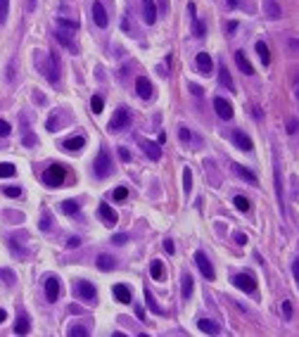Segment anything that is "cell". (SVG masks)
Masks as SVG:
<instances>
[{"mask_svg": "<svg viewBox=\"0 0 299 337\" xmlns=\"http://www.w3.org/2000/svg\"><path fill=\"white\" fill-rule=\"evenodd\" d=\"M36 67L38 71L53 83V86H59V59H57L55 53H36Z\"/></svg>", "mask_w": 299, "mask_h": 337, "instance_id": "obj_1", "label": "cell"}, {"mask_svg": "<svg viewBox=\"0 0 299 337\" xmlns=\"http://www.w3.org/2000/svg\"><path fill=\"white\" fill-rule=\"evenodd\" d=\"M93 169H95V176L97 178H107V176H112V171H114V161H112V155L102 147L100 152H97V157H95V164H93Z\"/></svg>", "mask_w": 299, "mask_h": 337, "instance_id": "obj_2", "label": "cell"}, {"mask_svg": "<svg viewBox=\"0 0 299 337\" xmlns=\"http://www.w3.org/2000/svg\"><path fill=\"white\" fill-rule=\"evenodd\" d=\"M64 178H67V166H62V164H50L43 171V183L50 188H59L64 183Z\"/></svg>", "mask_w": 299, "mask_h": 337, "instance_id": "obj_3", "label": "cell"}, {"mask_svg": "<svg viewBox=\"0 0 299 337\" xmlns=\"http://www.w3.org/2000/svg\"><path fill=\"white\" fill-rule=\"evenodd\" d=\"M133 121V114L129 107H119L114 112V117L110 119V131H121V128H129Z\"/></svg>", "mask_w": 299, "mask_h": 337, "instance_id": "obj_4", "label": "cell"}, {"mask_svg": "<svg viewBox=\"0 0 299 337\" xmlns=\"http://www.w3.org/2000/svg\"><path fill=\"white\" fill-rule=\"evenodd\" d=\"M74 295L78 299H83V302H95L97 290H95V285L88 283V280H78V283L74 285Z\"/></svg>", "mask_w": 299, "mask_h": 337, "instance_id": "obj_5", "label": "cell"}, {"mask_svg": "<svg viewBox=\"0 0 299 337\" xmlns=\"http://www.w3.org/2000/svg\"><path fill=\"white\" fill-rule=\"evenodd\" d=\"M43 290H45V299H48V302H57V297H59V292H62L59 278H57V276H48Z\"/></svg>", "mask_w": 299, "mask_h": 337, "instance_id": "obj_6", "label": "cell"}, {"mask_svg": "<svg viewBox=\"0 0 299 337\" xmlns=\"http://www.w3.org/2000/svg\"><path fill=\"white\" fill-rule=\"evenodd\" d=\"M195 264H197L200 273L205 276L206 280H214V278H216V273H214V266H211V261L206 259L205 252H195Z\"/></svg>", "mask_w": 299, "mask_h": 337, "instance_id": "obj_7", "label": "cell"}, {"mask_svg": "<svg viewBox=\"0 0 299 337\" xmlns=\"http://www.w3.org/2000/svg\"><path fill=\"white\" fill-rule=\"evenodd\" d=\"M178 138H181L183 145H187V147H195V150H200V147L205 145L202 138H200L197 133H192L190 128H186V126H181V128H178Z\"/></svg>", "mask_w": 299, "mask_h": 337, "instance_id": "obj_8", "label": "cell"}, {"mask_svg": "<svg viewBox=\"0 0 299 337\" xmlns=\"http://www.w3.org/2000/svg\"><path fill=\"white\" fill-rule=\"evenodd\" d=\"M233 285L243 292H254L257 290V280L249 276V273H235L233 276Z\"/></svg>", "mask_w": 299, "mask_h": 337, "instance_id": "obj_9", "label": "cell"}, {"mask_svg": "<svg viewBox=\"0 0 299 337\" xmlns=\"http://www.w3.org/2000/svg\"><path fill=\"white\" fill-rule=\"evenodd\" d=\"M138 145H140V150L148 155L150 159H159L162 157V147H159V142H152V140H145V138H138Z\"/></svg>", "mask_w": 299, "mask_h": 337, "instance_id": "obj_10", "label": "cell"}, {"mask_svg": "<svg viewBox=\"0 0 299 337\" xmlns=\"http://www.w3.org/2000/svg\"><path fill=\"white\" fill-rule=\"evenodd\" d=\"M93 21L100 26V29H105L107 24H110V17H107V10H105V5L100 2V0H95L93 2Z\"/></svg>", "mask_w": 299, "mask_h": 337, "instance_id": "obj_11", "label": "cell"}, {"mask_svg": "<svg viewBox=\"0 0 299 337\" xmlns=\"http://www.w3.org/2000/svg\"><path fill=\"white\" fill-rule=\"evenodd\" d=\"M230 140L235 142L240 150H244V152H252V150H254V142H252V138H249L247 133H243V131H233V133H230Z\"/></svg>", "mask_w": 299, "mask_h": 337, "instance_id": "obj_12", "label": "cell"}, {"mask_svg": "<svg viewBox=\"0 0 299 337\" xmlns=\"http://www.w3.org/2000/svg\"><path fill=\"white\" fill-rule=\"evenodd\" d=\"M97 214H100V218L107 223V226H116V221H119V216H116V209H112L107 202H100V207H97Z\"/></svg>", "mask_w": 299, "mask_h": 337, "instance_id": "obj_13", "label": "cell"}, {"mask_svg": "<svg viewBox=\"0 0 299 337\" xmlns=\"http://www.w3.org/2000/svg\"><path fill=\"white\" fill-rule=\"evenodd\" d=\"M214 109H216V114H219L224 121L233 119V105H230L228 100H224V98H214Z\"/></svg>", "mask_w": 299, "mask_h": 337, "instance_id": "obj_14", "label": "cell"}, {"mask_svg": "<svg viewBox=\"0 0 299 337\" xmlns=\"http://www.w3.org/2000/svg\"><path fill=\"white\" fill-rule=\"evenodd\" d=\"M112 295H114V299L116 302H121V304H131L133 302V295H131V290H129V285H124V283H116L112 287Z\"/></svg>", "mask_w": 299, "mask_h": 337, "instance_id": "obj_15", "label": "cell"}, {"mask_svg": "<svg viewBox=\"0 0 299 337\" xmlns=\"http://www.w3.org/2000/svg\"><path fill=\"white\" fill-rule=\"evenodd\" d=\"M195 67H197L200 74H211V69H214V59H211V55L200 53L197 57H195Z\"/></svg>", "mask_w": 299, "mask_h": 337, "instance_id": "obj_16", "label": "cell"}, {"mask_svg": "<svg viewBox=\"0 0 299 337\" xmlns=\"http://www.w3.org/2000/svg\"><path fill=\"white\" fill-rule=\"evenodd\" d=\"M135 95H140L143 100H150L152 98V83H150L148 76H140L135 81Z\"/></svg>", "mask_w": 299, "mask_h": 337, "instance_id": "obj_17", "label": "cell"}, {"mask_svg": "<svg viewBox=\"0 0 299 337\" xmlns=\"http://www.w3.org/2000/svg\"><path fill=\"white\" fill-rule=\"evenodd\" d=\"M55 38H57V43H62V45H64L67 50H72V53H78V45H76L74 40H72V38H74V34H69V31L59 29V31L55 34Z\"/></svg>", "mask_w": 299, "mask_h": 337, "instance_id": "obj_18", "label": "cell"}, {"mask_svg": "<svg viewBox=\"0 0 299 337\" xmlns=\"http://www.w3.org/2000/svg\"><path fill=\"white\" fill-rule=\"evenodd\" d=\"M143 19L150 26L157 21V5H154V0H143Z\"/></svg>", "mask_w": 299, "mask_h": 337, "instance_id": "obj_19", "label": "cell"}, {"mask_svg": "<svg viewBox=\"0 0 299 337\" xmlns=\"http://www.w3.org/2000/svg\"><path fill=\"white\" fill-rule=\"evenodd\" d=\"M83 145H86V138H83V136H72V138H64V140H62V147H64L67 152H78Z\"/></svg>", "mask_w": 299, "mask_h": 337, "instance_id": "obj_20", "label": "cell"}, {"mask_svg": "<svg viewBox=\"0 0 299 337\" xmlns=\"http://www.w3.org/2000/svg\"><path fill=\"white\" fill-rule=\"evenodd\" d=\"M263 12L268 19H280L282 17V10L278 5V0H263Z\"/></svg>", "mask_w": 299, "mask_h": 337, "instance_id": "obj_21", "label": "cell"}, {"mask_svg": "<svg viewBox=\"0 0 299 337\" xmlns=\"http://www.w3.org/2000/svg\"><path fill=\"white\" fill-rule=\"evenodd\" d=\"M197 328L202 330V333H206V335H219L221 333V328H219V323L211 318H200L197 320Z\"/></svg>", "mask_w": 299, "mask_h": 337, "instance_id": "obj_22", "label": "cell"}, {"mask_svg": "<svg viewBox=\"0 0 299 337\" xmlns=\"http://www.w3.org/2000/svg\"><path fill=\"white\" fill-rule=\"evenodd\" d=\"M95 266L100 268V271H112V268H116V259H114L112 254H97Z\"/></svg>", "mask_w": 299, "mask_h": 337, "instance_id": "obj_23", "label": "cell"}, {"mask_svg": "<svg viewBox=\"0 0 299 337\" xmlns=\"http://www.w3.org/2000/svg\"><path fill=\"white\" fill-rule=\"evenodd\" d=\"M235 64H238L240 71H244L247 76H252V74H254V67H252V62L247 59V55H244L243 50H238V53H235Z\"/></svg>", "mask_w": 299, "mask_h": 337, "instance_id": "obj_24", "label": "cell"}, {"mask_svg": "<svg viewBox=\"0 0 299 337\" xmlns=\"http://www.w3.org/2000/svg\"><path fill=\"white\" fill-rule=\"evenodd\" d=\"M233 171L238 174V176L243 178V180H247V183H252V185H257V176L247 169V166H243V164H233Z\"/></svg>", "mask_w": 299, "mask_h": 337, "instance_id": "obj_25", "label": "cell"}, {"mask_svg": "<svg viewBox=\"0 0 299 337\" xmlns=\"http://www.w3.org/2000/svg\"><path fill=\"white\" fill-rule=\"evenodd\" d=\"M29 330H31L29 316H26V314H19L17 320H15V333H17V335H29Z\"/></svg>", "mask_w": 299, "mask_h": 337, "instance_id": "obj_26", "label": "cell"}, {"mask_svg": "<svg viewBox=\"0 0 299 337\" xmlns=\"http://www.w3.org/2000/svg\"><path fill=\"white\" fill-rule=\"evenodd\" d=\"M59 114H62L59 109H55V112L50 114V119H48V124H45L48 131H57V126H64L67 121H69V119H64V117H59Z\"/></svg>", "mask_w": 299, "mask_h": 337, "instance_id": "obj_27", "label": "cell"}, {"mask_svg": "<svg viewBox=\"0 0 299 337\" xmlns=\"http://www.w3.org/2000/svg\"><path fill=\"white\" fill-rule=\"evenodd\" d=\"M181 295H183V299H190L192 297V287H195V280H192V276L190 273H183V280H181Z\"/></svg>", "mask_w": 299, "mask_h": 337, "instance_id": "obj_28", "label": "cell"}, {"mask_svg": "<svg viewBox=\"0 0 299 337\" xmlns=\"http://www.w3.org/2000/svg\"><path fill=\"white\" fill-rule=\"evenodd\" d=\"M57 26L69 31V34H76L78 31V21L76 19H69V17H57Z\"/></svg>", "mask_w": 299, "mask_h": 337, "instance_id": "obj_29", "label": "cell"}, {"mask_svg": "<svg viewBox=\"0 0 299 337\" xmlns=\"http://www.w3.org/2000/svg\"><path fill=\"white\" fill-rule=\"evenodd\" d=\"M150 276H152L154 280H164V264H162L159 259H152V264H150Z\"/></svg>", "mask_w": 299, "mask_h": 337, "instance_id": "obj_30", "label": "cell"}, {"mask_svg": "<svg viewBox=\"0 0 299 337\" xmlns=\"http://www.w3.org/2000/svg\"><path fill=\"white\" fill-rule=\"evenodd\" d=\"M273 176H276V195H278V202H280V207L285 209V195H282V176H280V169H278V164H276V171H273Z\"/></svg>", "mask_w": 299, "mask_h": 337, "instance_id": "obj_31", "label": "cell"}, {"mask_svg": "<svg viewBox=\"0 0 299 337\" xmlns=\"http://www.w3.org/2000/svg\"><path fill=\"white\" fill-rule=\"evenodd\" d=\"M38 228H40V231H43V233H50V228H53V214L48 212V209H45V212L40 214V221H38Z\"/></svg>", "mask_w": 299, "mask_h": 337, "instance_id": "obj_32", "label": "cell"}, {"mask_svg": "<svg viewBox=\"0 0 299 337\" xmlns=\"http://www.w3.org/2000/svg\"><path fill=\"white\" fill-rule=\"evenodd\" d=\"M0 280L7 285V287H12V285H17V276H15V271H10V268H0Z\"/></svg>", "mask_w": 299, "mask_h": 337, "instance_id": "obj_33", "label": "cell"}, {"mask_svg": "<svg viewBox=\"0 0 299 337\" xmlns=\"http://www.w3.org/2000/svg\"><path fill=\"white\" fill-rule=\"evenodd\" d=\"M219 81H221V86L228 90H235V83H233V79H230V74H228V69L225 67H221L219 69Z\"/></svg>", "mask_w": 299, "mask_h": 337, "instance_id": "obj_34", "label": "cell"}, {"mask_svg": "<svg viewBox=\"0 0 299 337\" xmlns=\"http://www.w3.org/2000/svg\"><path fill=\"white\" fill-rule=\"evenodd\" d=\"M59 209L67 214V216H74V214H78V202H76V199H64V202L59 204Z\"/></svg>", "mask_w": 299, "mask_h": 337, "instance_id": "obj_35", "label": "cell"}, {"mask_svg": "<svg viewBox=\"0 0 299 337\" xmlns=\"http://www.w3.org/2000/svg\"><path fill=\"white\" fill-rule=\"evenodd\" d=\"M192 34L197 36V38H205V36H206L205 21H202V19H197L195 15H192Z\"/></svg>", "mask_w": 299, "mask_h": 337, "instance_id": "obj_36", "label": "cell"}, {"mask_svg": "<svg viewBox=\"0 0 299 337\" xmlns=\"http://www.w3.org/2000/svg\"><path fill=\"white\" fill-rule=\"evenodd\" d=\"M257 53H259V57H262L263 64L268 67V64H271V53H268V45H266L263 40H259V43H257Z\"/></svg>", "mask_w": 299, "mask_h": 337, "instance_id": "obj_37", "label": "cell"}, {"mask_svg": "<svg viewBox=\"0 0 299 337\" xmlns=\"http://www.w3.org/2000/svg\"><path fill=\"white\" fill-rule=\"evenodd\" d=\"M91 109H93V114H100V112L105 109V95L95 93V95H93V100H91Z\"/></svg>", "mask_w": 299, "mask_h": 337, "instance_id": "obj_38", "label": "cell"}, {"mask_svg": "<svg viewBox=\"0 0 299 337\" xmlns=\"http://www.w3.org/2000/svg\"><path fill=\"white\" fill-rule=\"evenodd\" d=\"M145 302H148V309L152 311V314H164V309L154 302V297H152V292H150V290H145Z\"/></svg>", "mask_w": 299, "mask_h": 337, "instance_id": "obj_39", "label": "cell"}, {"mask_svg": "<svg viewBox=\"0 0 299 337\" xmlns=\"http://www.w3.org/2000/svg\"><path fill=\"white\" fill-rule=\"evenodd\" d=\"M233 204H235V207H238L240 212H249V209H252L249 199H247L244 195H235V197H233Z\"/></svg>", "mask_w": 299, "mask_h": 337, "instance_id": "obj_40", "label": "cell"}, {"mask_svg": "<svg viewBox=\"0 0 299 337\" xmlns=\"http://www.w3.org/2000/svg\"><path fill=\"white\" fill-rule=\"evenodd\" d=\"M126 197H129V188H126V185H119V188H114V190H112V199H114V202H124Z\"/></svg>", "mask_w": 299, "mask_h": 337, "instance_id": "obj_41", "label": "cell"}, {"mask_svg": "<svg viewBox=\"0 0 299 337\" xmlns=\"http://www.w3.org/2000/svg\"><path fill=\"white\" fill-rule=\"evenodd\" d=\"M190 190H192V171L186 166V169H183V193L190 195Z\"/></svg>", "mask_w": 299, "mask_h": 337, "instance_id": "obj_42", "label": "cell"}, {"mask_svg": "<svg viewBox=\"0 0 299 337\" xmlns=\"http://www.w3.org/2000/svg\"><path fill=\"white\" fill-rule=\"evenodd\" d=\"M88 335H91V330L83 328V325H72L69 328V337H88Z\"/></svg>", "mask_w": 299, "mask_h": 337, "instance_id": "obj_43", "label": "cell"}, {"mask_svg": "<svg viewBox=\"0 0 299 337\" xmlns=\"http://www.w3.org/2000/svg\"><path fill=\"white\" fill-rule=\"evenodd\" d=\"M17 174L15 164H0V178H12Z\"/></svg>", "mask_w": 299, "mask_h": 337, "instance_id": "obj_44", "label": "cell"}, {"mask_svg": "<svg viewBox=\"0 0 299 337\" xmlns=\"http://www.w3.org/2000/svg\"><path fill=\"white\" fill-rule=\"evenodd\" d=\"M2 195H7V197H21V195H24V190H21L19 185H5V188H2Z\"/></svg>", "mask_w": 299, "mask_h": 337, "instance_id": "obj_45", "label": "cell"}, {"mask_svg": "<svg viewBox=\"0 0 299 337\" xmlns=\"http://www.w3.org/2000/svg\"><path fill=\"white\" fill-rule=\"evenodd\" d=\"M7 12H10V0H0V24L7 21Z\"/></svg>", "mask_w": 299, "mask_h": 337, "instance_id": "obj_46", "label": "cell"}, {"mask_svg": "<svg viewBox=\"0 0 299 337\" xmlns=\"http://www.w3.org/2000/svg\"><path fill=\"white\" fill-rule=\"evenodd\" d=\"M36 142H38V138L34 136V133H31V131H26V136L21 138V145H24V147H34Z\"/></svg>", "mask_w": 299, "mask_h": 337, "instance_id": "obj_47", "label": "cell"}, {"mask_svg": "<svg viewBox=\"0 0 299 337\" xmlns=\"http://www.w3.org/2000/svg\"><path fill=\"white\" fill-rule=\"evenodd\" d=\"M280 314H282V318H292V302H285L280 304Z\"/></svg>", "mask_w": 299, "mask_h": 337, "instance_id": "obj_48", "label": "cell"}, {"mask_svg": "<svg viewBox=\"0 0 299 337\" xmlns=\"http://www.w3.org/2000/svg\"><path fill=\"white\" fill-rule=\"evenodd\" d=\"M129 240H131V238H129L126 233H116V235H112V242H114V245H126Z\"/></svg>", "mask_w": 299, "mask_h": 337, "instance_id": "obj_49", "label": "cell"}, {"mask_svg": "<svg viewBox=\"0 0 299 337\" xmlns=\"http://www.w3.org/2000/svg\"><path fill=\"white\" fill-rule=\"evenodd\" d=\"M285 126H287V133L295 136V133H297V117H290V119L285 121Z\"/></svg>", "mask_w": 299, "mask_h": 337, "instance_id": "obj_50", "label": "cell"}, {"mask_svg": "<svg viewBox=\"0 0 299 337\" xmlns=\"http://www.w3.org/2000/svg\"><path fill=\"white\" fill-rule=\"evenodd\" d=\"M10 131H12V128H10V124L0 119V138H5V136H10Z\"/></svg>", "mask_w": 299, "mask_h": 337, "instance_id": "obj_51", "label": "cell"}, {"mask_svg": "<svg viewBox=\"0 0 299 337\" xmlns=\"http://www.w3.org/2000/svg\"><path fill=\"white\" fill-rule=\"evenodd\" d=\"M164 249H167L168 254H173V252H176V245H173V240H171V238L164 240Z\"/></svg>", "mask_w": 299, "mask_h": 337, "instance_id": "obj_52", "label": "cell"}, {"mask_svg": "<svg viewBox=\"0 0 299 337\" xmlns=\"http://www.w3.org/2000/svg\"><path fill=\"white\" fill-rule=\"evenodd\" d=\"M119 157H121L124 161H131V152H129L126 147H119Z\"/></svg>", "mask_w": 299, "mask_h": 337, "instance_id": "obj_53", "label": "cell"}, {"mask_svg": "<svg viewBox=\"0 0 299 337\" xmlns=\"http://www.w3.org/2000/svg\"><path fill=\"white\" fill-rule=\"evenodd\" d=\"M34 102H38V105H45V95H43V93H38V90H34Z\"/></svg>", "mask_w": 299, "mask_h": 337, "instance_id": "obj_54", "label": "cell"}, {"mask_svg": "<svg viewBox=\"0 0 299 337\" xmlns=\"http://www.w3.org/2000/svg\"><path fill=\"white\" fill-rule=\"evenodd\" d=\"M78 245H81V240H78V238H69V242H67V247H69V249H76Z\"/></svg>", "mask_w": 299, "mask_h": 337, "instance_id": "obj_55", "label": "cell"}, {"mask_svg": "<svg viewBox=\"0 0 299 337\" xmlns=\"http://www.w3.org/2000/svg\"><path fill=\"white\" fill-rule=\"evenodd\" d=\"M235 242H238V245H247V235H244V233H238V235H235Z\"/></svg>", "mask_w": 299, "mask_h": 337, "instance_id": "obj_56", "label": "cell"}, {"mask_svg": "<svg viewBox=\"0 0 299 337\" xmlns=\"http://www.w3.org/2000/svg\"><path fill=\"white\" fill-rule=\"evenodd\" d=\"M135 316L140 320H145V311H143V306H138V304H135Z\"/></svg>", "mask_w": 299, "mask_h": 337, "instance_id": "obj_57", "label": "cell"}, {"mask_svg": "<svg viewBox=\"0 0 299 337\" xmlns=\"http://www.w3.org/2000/svg\"><path fill=\"white\" fill-rule=\"evenodd\" d=\"M292 273H295V278H299V261L297 259L292 261Z\"/></svg>", "mask_w": 299, "mask_h": 337, "instance_id": "obj_58", "label": "cell"}, {"mask_svg": "<svg viewBox=\"0 0 299 337\" xmlns=\"http://www.w3.org/2000/svg\"><path fill=\"white\" fill-rule=\"evenodd\" d=\"M164 64H167V67L173 64V55H167V57H164Z\"/></svg>", "mask_w": 299, "mask_h": 337, "instance_id": "obj_59", "label": "cell"}, {"mask_svg": "<svg viewBox=\"0 0 299 337\" xmlns=\"http://www.w3.org/2000/svg\"><path fill=\"white\" fill-rule=\"evenodd\" d=\"M190 90H192V93H195V95H197V98H200V95H202V88H200V86H190Z\"/></svg>", "mask_w": 299, "mask_h": 337, "instance_id": "obj_60", "label": "cell"}, {"mask_svg": "<svg viewBox=\"0 0 299 337\" xmlns=\"http://www.w3.org/2000/svg\"><path fill=\"white\" fill-rule=\"evenodd\" d=\"M225 7H230V10L238 7V0H225Z\"/></svg>", "mask_w": 299, "mask_h": 337, "instance_id": "obj_61", "label": "cell"}, {"mask_svg": "<svg viewBox=\"0 0 299 337\" xmlns=\"http://www.w3.org/2000/svg\"><path fill=\"white\" fill-rule=\"evenodd\" d=\"M5 318H7V311H5V309H0V323H5Z\"/></svg>", "mask_w": 299, "mask_h": 337, "instance_id": "obj_62", "label": "cell"}, {"mask_svg": "<svg viewBox=\"0 0 299 337\" xmlns=\"http://www.w3.org/2000/svg\"><path fill=\"white\" fill-rule=\"evenodd\" d=\"M26 2H29V7H31V10L36 7V0H26Z\"/></svg>", "mask_w": 299, "mask_h": 337, "instance_id": "obj_63", "label": "cell"}]
</instances>
